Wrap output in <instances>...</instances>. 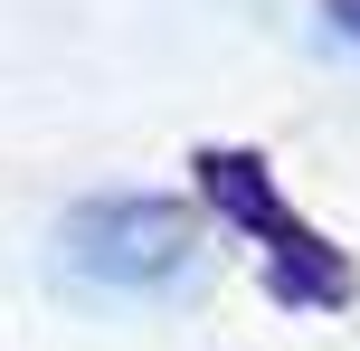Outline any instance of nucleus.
<instances>
[{
	"label": "nucleus",
	"mask_w": 360,
	"mask_h": 351,
	"mask_svg": "<svg viewBox=\"0 0 360 351\" xmlns=\"http://www.w3.org/2000/svg\"><path fill=\"white\" fill-rule=\"evenodd\" d=\"M57 276L86 295H171L199 276V219L152 190H114L57 219Z\"/></svg>",
	"instance_id": "obj_1"
},
{
	"label": "nucleus",
	"mask_w": 360,
	"mask_h": 351,
	"mask_svg": "<svg viewBox=\"0 0 360 351\" xmlns=\"http://www.w3.org/2000/svg\"><path fill=\"white\" fill-rule=\"evenodd\" d=\"M323 19H332V38H351V48H360V0H323Z\"/></svg>",
	"instance_id": "obj_3"
},
{
	"label": "nucleus",
	"mask_w": 360,
	"mask_h": 351,
	"mask_svg": "<svg viewBox=\"0 0 360 351\" xmlns=\"http://www.w3.org/2000/svg\"><path fill=\"white\" fill-rule=\"evenodd\" d=\"M199 190H209L218 219H237L256 238V257H266V295L275 304H323V314H342L351 304V257L323 238V228H304L285 209V190H275V171L256 162V152L237 143H209L199 152Z\"/></svg>",
	"instance_id": "obj_2"
}]
</instances>
